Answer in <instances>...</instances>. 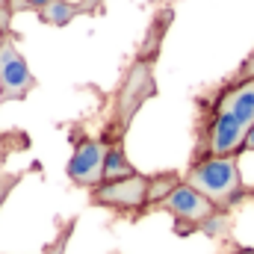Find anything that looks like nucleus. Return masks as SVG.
Returning a JSON list of instances; mask_svg holds the SVG:
<instances>
[{"label": "nucleus", "mask_w": 254, "mask_h": 254, "mask_svg": "<svg viewBox=\"0 0 254 254\" xmlns=\"http://www.w3.org/2000/svg\"><path fill=\"white\" fill-rule=\"evenodd\" d=\"M24 175L27 172H6V169H0V207L6 204V198L12 195V190L24 181Z\"/></svg>", "instance_id": "11"}, {"label": "nucleus", "mask_w": 254, "mask_h": 254, "mask_svg": "<svg viewBox=\"0 0 254 254\" xmlns=\"http://www.w3.org/2000/svg\"><path fill=\"white\" fill-rule=\"evenodd\" d=\"M101 9H104V0H74V3H68V0H54L51 6H45V9L36 12V15H39V21L48 24V27H65V24H71L74 18H80V15H95V12H101Z\"/></svg>", "instance_id": "8"}, {"label": "nucleus", "mask_w": 254, "mask_h": 254, "mask_svg": "<svg viewBox=\"0 0 254 254\" xmlns=\"http://www.w3.org/2000/svg\"><path fill=\"white\" fill-rule=\"evenodd\" d=\"M228 254H254V249H234V252H228Z\"/></svg>", "instance_id": "16"}, {"label": "nucleus", "mask_w": 254, "mask_h": 254, "mask_svg": "<svg viewBox=\"0 0 254 254\" xmlns=\"http://www.w3.org/2000/svg\"><path fill=\"white\" fill-rule=\"evenodd\" d=\"M228 225H231V219H228V213H216L213 219H207L204 225H201V234H207V237H225L228 234Z\"/></svg>", "instance_id": "12"}, {"label": "nucleus", "mask_w": 254, "mask_h": 254, "mask_svg": "<svg viewBox=\"0 0 254 254\" xmlns=\"http://www.w3.org/2000/svg\"><path fill=\"white\" fill-rule=\"evenodd\" d=\"M68 3H74V0H68Z\"/></svg>", "instance_id": "17"}, {"label": "nucleus", "mask_w": 254, "mask_h": 254, "mask_svg": "<svg viewBox=\"0 0 254 254\" xmlns=\"http://www.w3.org/2000/svg\"><path fill=\"white\" fill-rule=\"evenodd\" d=\"M184 178L178 172H160V175H151V192H148V213H154L160 207V201L175 190Z\"/></svg>", "instance_id": "10"}, {"label": "nucleus", "mask_w": 254, "mask_h": 254, "mask_svg": "<svg viewBox=\"0 0 254 254\" xmlns=\"http://www.w3.org/2000/svg\"><path fill=\"white\" fill-rule=\"evenodd\" d=\"M243 151H254V127L249 130V136H246V145H243Z\"/></svg>", "instance_id": "15"}, {"label": "nucleus", "mask_w": 254, "mask_h": 254, "mask_svg": "<svg viewBox=\"0 0 254 254\" xmlns=\"http://www.w3.org/2000/svg\"><path fill=\"white\" fill-rule=\"evenodd\" d=\"M254 127V77L231 80L210 101H201L195 160L204 157H237L243 154L246 136Z\"/></svg>", "instance_id": "1"}, {"label": "nucleus", "mask_w": 254, "mask_h": 254, "mask_svg": "<svg viewBox=\"0 0 254 254\" xmlns=\"http://www.w3.org/2000/svg\"><path fill=\"white\" fill-rule=\"evenodd\" d=\"M136 175V166L127 160L125 142H107V160H104V181H122Z\"/></svg>", "instance_id": "9"}, {"label": "nucleus", "mask_w": 254, "mask_h": 254, "mask_svg": "<svg viewBox=\"0 0 254 254\" xmlns=\"http://www.w3.org/2000/svg\"><path fill=\"white\" fill-rule=\"evenodd\" d=\"M157 210H163V213H169L175 219V234L178 237H190L195 231H201V225L219 213V207L213 201H207L201 192L192 190L184 181L160 201Z\"/></svg>", "instance_id": "5"}, {"label": "nucleus", "mask_w": 254, "mask_h": 254, "mask_svg": "<svg viewBox=\"0 0 254 254\" xmlns=\"http://www.w3.org/2000/svg\"><path fill=\"white\" fill-rule=\"evenodd\" d=\"M36 86H39V80L33 77L15 39L9 36L6 27H0V104L24 101Z\"/></svg>", "instance_id": "6"}, {"label": "nucleus", "mask_w": 254, "mask_h": 254, "mask_svg": "<svg viewBox=\"0 0 254 254\" xmlns=\"http://www.w3.org/2000/svg\"><path fill=\"white\" fill-rule=\"evenodd\" d=\"M148 192H151V175L136 172L130 178H122V181L98 184L95 190H89V201L95 207L113 210L119 216L139 219V216H148Z\"/></svg>", "instance_id": "4"}, {"label": "nucleus", "mask_w": 254, "mask_h": 254, "mask_svg": "<svg viewBox=\"0 0 254 254\" xmlns=\"http://www.w3.org/2000/svg\"><path fill=\"white\" fill-rule=\"evenodd\" d=\"M74 151L68 160V181L74 187L83 190H95L98 184H104V160H107V142L98 136H86V133H71Z\"/></svg>", "instance_id": "7"}, {"label": "nucleus", "mask_w": 254, "mask_h": 254, "mask_svg": "<svg viewBox=\"0 0 254 254\" xmlns=\"http://www.w3.org/2000/svg\"><path fill=\"white\" fill-rule=\"evenodd\" d=\"M184 184L198 190L222 213L234 210L246 198V187H243V175H240L237 157H204V160H195L187 169V175H184Z\"/></svg>", "instance_id": "3"}, {"label": "nucleus", "mask_w": 254, "mask_h": 254, "mask_svg": "<svg viewBox=\"0 0 254 254\" xmlns=\"http://www.w3.org/2000/svg\"><path fill=\"white\" fill-rule=\"evenodd\" d=\"M54 0H9V12H42L45 6H51Z\"/></svg>", "instance_id": "13"}, {"label": "nucleus", "mask_w": 254, "mask_h": 254, "mask_svg": "<svg viewBox=\"0 0 254 254\" xmlns=\"http://www.w3.org/2000/svg\"><path fill=\"white\" fill-rule=\"evenodd\" d=\"M157 60L151 57H133V63L125 68L116 92H113V113L104 127V142H125L127 127L133 125L136 113L157 95V77H154Z\"/></svg>", "instance_id": "2"}, {"label": "nucleus", "mask_w": 254, "mask_h": 254, "mask_svg": "<svg viewBox=\"0 0 254 254\" xmlns=\"http://www.w3.org/2000/svg\"><path fill=\"white\" fill-rule=\"evenodd\" d=\"M252 195H254V190H252Z\"/></svg>", "instance_id": "18"}, {"label": "nucleus", "mask_w": 254, "mask_h": 254, "mask_svg": "<svg viewBox=\"0 0 254 254\" xmlns=\"http://www.w3.org/2000/svg\"><path fill=\"white\" fill-rule=\"evenodd\" d=\"M249 77H254V51L246 57V63L240 65V71L234 74V80H249Z\"/></svg>", "instance_id": "14"}]
</instances>
